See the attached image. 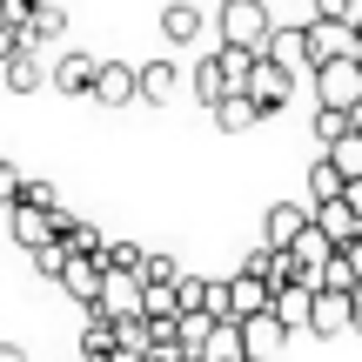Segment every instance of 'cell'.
<instances>
[{
    "label": "cell",
    "mask_w": 362,
    "mask_h": 362,
    "mask_svg": "<svg viewBox=\"0 0 362 362\" xmlns=\"http://www.w3.org/2000/svg\"><path fill=\"white\" fill-rule=\"evenodd\" d=\"M215 34H221V47H269V34H275V21H269V7L262 0H221L215 7Z\"/></svg>",
    "instance_id": "cell-1"
},
{
    "label": "cell",
    "mask_w": 362,
    "mask_h": 362,
    "mask_svg": "<svg viewBox=\"0 0 362 362\" xmlns=\"http://www.w3.org/2000/svg\"><path fill=\"white\" fill-rule=\"evenodd\" d=\"M315 107H342V115H356V107H362V54L315 67Z\"/></svg>",
    "instance_id": "cell-2"
},
{
    "label": "cell",
    "mask_w": 362,
    "mask_h": 362,
    "mask_svg": "<svg viewBox=\"0 0 362 362\" xmlns=\"http://www.w3.org/2000/svg\"><path fill=\"white\" fill-rule=\"evenodd\" d=\"M309 228H315V208H302V202H269V215H262V242L282 248V255H288Z\"/></svg>",
    "instance_id": "cell-3"
},
{
    "label": "cell",
    "mask_w": 362,
    "mask_h": 362,
    "mask_svg": "<svg viewBox=\"0 0 362 362\" xmlns=\"http://www.w3.org/2000/svg\"><path fill=\"white\" fill-rule=\"evenodd\" d=\"M94 81H101V61L94 54H54V94H74V101H94Z\"/></svg>",
    "instance_id": "cell-4"
},
{
    "label": "cell",
    "mask_w": 362,
    "mask_h": 362,
    "mask_svg": "<svg viewBox=\"0 0 362 362\" xmlns=\"http://www.w3.org/2000/svg\"><path fill=\"white\" fill-rule=\"evenodd\" d=\"M248 94L262 101V115H282L288 94H296V74H288L282 61H269V54H262V61H255V81H248Z\"/></svg>",
    "instance_id": "cell-5"
},
{
    "label": "cell",
    "mask_w": 362,
    "mask_h": 362,
    "mask_svg": "<svg viewBox=\"0 0 362 362\" xmlns=\"http://www.w3.org/2000/svg\"><path fill=\"white\" fill-rule=\"evenodd\" d=\"M94 101H101V107H134V101H141V67H128V61H101Z\"/></svg>",
    "instance_id": "cell-6"
},
{
    "label": "cell",
    "mask_w": 362,
    "mask_h": 362,
    "mask_svg": "<svg viewBox=\"0 0 362 362\" xmlns=\"http://www.w3.org/2000/svg\"><path fill=\"white\" fill-rule=\"evenodd\" d=\"M61 296H74L81 309H94V302L107 296V269H101V255H74V262H67V275H61Z\"/></svg>",
    "instance_id": "cell-7"
},
{
    "label": "cell",
    "mask_w": 362,
    "mask_h": 362,
    "mask_svg": "<svg viewBox=\"0 0 362 362\" xmlns=\"http://www.w3.org/2000/svg\"><path fill=\"white\" fill-rule=\"evenodd\" d=\"M309 54H315V67L322 61H349L356 54V27L349 21H309Z\"/></svg>",
    "instance_id": "cell-8"
},
{
    "label": "cell",
    "mask_w": 362,
    "mask_h": 362,
    "mask_svg": "<svg viewBox=\"0 0 362 362\" xmlns=\"http://www.w3.org/2000/svg\"><path fill=\"white\" fill-rule=\"evenodd\" d=\"M262 54H269V61H282L288 74H302V67L315 74V54H309V27H275Z\"/></svg>",
    "instance_id": "cell-9"
},
{
    "label": "cell",
    "mask_w": 362,
    "mask_h": 362,
    "mask_svg": "<svg viewBox=\"0 0 362 362\" xmlns=\"http://www.w3.org/2000/svg\"><path fill=\"white\" fill-rule=\"evenodd\" d=\"M202 27H208V13L188 7V0H168V7H161V40H168V47H194Z\"/></svg>",
    "instance_id": "cell-10"
},
{
    "label": "cell",
    "mask_w": 362,
    "mask_h": 362,
    "mask_svg": "<svg viewBox=\"0 0 362 362\" xmlns=\"http://www.w3.org/2000/svg\"><path fill=\"white\" fill-rule=\"evenodd\" d=\"M275 315H282L288 329H315V275H302V282H288L282 296H275Z\"/></svg>",
    "instance_id": "cell-11"
},
{
    "label": "cell",
    "mask_w": 362,
    "mask_h": 362,
    "mask_svg": "<svg viewBox=\"0 0 362 362\" xmlns=\"http://www.w3.org/2000/svg\"><path fill=\"white\" fill-rule=\"evenodd\" d=\"M315 221H322V235L336 248H356L362 242V215H356L349 202H322V208H315Z\"/></svg>",
    "instance_id": "cell-12"
},
{
    "label": "cell",
    "mask_w": 362,
    "mask_h": 362,
    "mask_svg": "<svg viewBox=\"0 0 362 362\" xmlns=\"http://www.w3.org/2000/svg\"><path fill=\"white\" fill-rule=\"evenodd\" d=\"M228 67H221V54H208V61H194V101H202L208 107V115H215V107L221 101H228Z\"/></svg>",
    "instance_id": "cell-13"
},
{
    "label": "cell",
    "mask_w": 362,
    "mask_h": 362,
    "mask_svg": "<svg viewBox=\"0 0 362 362\" xmlns=\"http://www.w3.org/2000/svg\"><path fill=\"white\" fill-rule=\"evenodd\" d=\"M342 329H356V309H349V296H329V288H315V329L309 336H342Z\"/></svg>",
    "instance_id": "cell-14"
},
{
    "label": "cell",
    "mask_w": 362,
    "mask_h": 362,
    "mask_svg": "<svg viewBox=\"0 0 362 362\" xmlns=\"http://www.w3.org/2000/svg\"><path fill=\"white\" fill-rule=\"evenodd\" d=\"M248 329V356H255V362H269L275 349H282V342H288V322H282V315H255V322H242Z\"/></svg>",
    "instance_id": "cell-15"
},
{
    "label": "cell",
    "mask_w": 362,
    "mask_h": 362,
    "mask_svg": "<svg viewBox=\"0 0 362 362\" xmlns=\"http://www.w3.org/2000/svg\"><path fill=\"white\" fill-rule=\"evenodd\" d=\"M342 194H349V175H342L329 155H315V168H309V208H322V202H342Z\"/></svg>",
    "instance_id": "cell-16"
},
{
    "label": "cell",
    "mask_w": 362,
    "mask_h": 362,
    "mask_svg": "<svg viewBox=\"0 0 362 362\" xmlns=\"http://www.w3.org/2000/svg\"><path fill=\"white\" fill-rule=\"evenodd\" d=\"M255 121H262V101H255V94H228V101L215 107V128L221 134H248Z\"/></svg>",
    "instance_id": "cell-17"
},
{
    "label": "cell",
    "mask_w": 362,
    "mask_h": 362,
    "mask_svg": "<svg viewBox=\"0 0 362 362\" xmlns=\"http://www.w3.org/2000/svg\"><path fill=\"white\" fill-rule=\"evenodd\" d=\"M47 74H54V67L40 61V47H27V54H7V88H13V94H34Z\"/></svg>",
    "instance_id": "cell-18"
},
{
    "label": "cell",
    "mask_w": 362,
    "mask_h": 362,
    "mask_svg": "<svg viewBox=\"0 0 362 362\" xmlns=\"http://www.w3.org/2000/svg\"><path fill=\"white\" fill-rule=\"evenodd\" d=\"M61 248H67V255H107L101 228H94V221H74L67 208H61Z\"/></svg>",
    "instance_id": "cell-19"
},
{
    "label": "cell",
    "mask_w": 362,
    "mask_h": 362,
    "mask_svg": "<svg viewBox=\"0 0 362 362\" xmlns=\"http://www.w3.org/2000/svg\"><path fill=\"white\" fill-rule=\"evenodd\" d=\"M121 356V329L115 322H88L81 329V362H115Z\"/></svg>",
    "instance_id": "cell-20"
},
{
    "label": "cell",
    "mask_w": 362,
    "mask_h": 362,
    "mask_svg": "<svg viewBox=\"0 0 362 362\" xmlns=\"http://www.w3.org/2000/svg\"><path fill=\"white\" fill-rule=\"evenodd\" d=\"M175 88H181L175 61H141V101H148V107H161V101H168Z\"/></svg>",
    "instance_id": "cell-21"
},
{
    "label": "cell",
    "mask_w": 362,
    "mask_h": 362,
    "mask_svg": "<svg viewBox=\"0 0 362 362\" xmlns=\"http://www.w3.org/2000/svg\"><path fill=\"white\" fill-rule=\"evenodd\" d=\"M27 34H34V47H54V40L67 34V7H54V0H47V7L27 21Z\"/></svg>",
    "instance_id": "cell-22"
},
{
    "label": "cell",
    "mask_w": 362,
    "mask_h": 362,
    "mask_svg": "<svg viewBox=\"0 0 362 362\" xmlns=\"http://www.w3.org/2000/svg\"><path fill=\"white\" fill-rule=\"evenodd\" d=\"M342 134H356V115H342V107H315V141L336 148Z\"/></svg>",
    "instance_id": "cell-23"
},
{
    "label": "cell",
    "mask_w": 362,
    "mask_h": 362,
    "mask_svg": "<svg viewBox=\"0 0 362 362\" xmlns=\"http://www.w3.org/2000/svg\"><path fill=\"white\" fill-rule=\"evenodd\" d=\"M322 155H329L342 175L356 181V175H362V134H342V141H336V148H322Z\"/></svg>",
    "instance_id": "cell-24"
},
{
    "label": "cell",
    "mask_w": 362,
    "mask_h": 362,
    "mask_svg": "<svg viewBox=\"0 0 362 362\" xmlns=\"http://www.w3.org/2000/svg\"><path fill=\"white\" fill-rule=\"evenodd\" d=\"M67 262H74V255H67L61 242H47V248H34V269L47 275V282H61V275H67Z\"/></svg>",
    "instance_id": "cell-25"
},
{
    "label": "cell",
    "mask_w": 362,
    "mask_h": 362,
    "mask_svg": "<svg viewBox=\"0 0 362 362\" xmlns=\"http://www.w3.org/2000/svg\"><path fill=\"white\" fill-rule=\"evenodd\" d=\"M13 202H27V208H61V194H54V181H21Z\"/></svg>",
    "instance_id": "cell-26"
},
{
    "label": "cell",
    "mask_w": 362,
    "mask_h": 362,
    "mask_svg": "<svg viewBox=\"0 0 362 362\" xmlns=\"http://www.w3.org/2000/svg\"><path fill=\"white\" fill-rule=\"evenodd\" d=\"M40 7H47V0H0V21H7V27H27Z\"/></svg>",
    "instance_id": "cell-27"
},
{
    "label": "cell",
    "mask_w": 362,
    "mask_h": 362,
    "mask_svg": "<svg viewBox=\"0 0 362 362\" xmlns=\"http://www.w3.org/2000/svg\"><path fill=\"white\" fill-rule=\"evenodd\" d=\"M356 13H362V0H315V21H349L356 27Z\"/></svg>",
    "instance_id": "cell-28"
},
{
    "label": "cell",
    "mask_w": 362,
    "mask_h": 362,
    "mask_svg": "<svg viewBox=\"0 0 362 362\" xmlns=\"http://www.w3.org/2000/svg\"><path fill=\"white\" fill-rule=\"evenodd\" d=\"M141 282H181V262H175V255H155V262H148V275H141Z\"/></svg>",
    "instance_id": "cell-29"
},
{
    "label": "cell",
    "mask_w": 362,
    "mask_h": 362,
    "mask_svg": "<svg viewBox=\"0 0 362 362\" xmlns=\"http://www.w3.org/2000/svg\"><path fill=\"white\" fill-rule=\"evenodd\" d=\"M342 202H349V208H356V215H362V175L349 181V194H342Z\"/></svg>",
    "instance_id": "cell-30"
},
{
    "label": "cell",
    "mask_w": 362,
    "mask_h": 362,
    "mask_svg": "<svg viewBox=\"0 0 362 362\" xmlns=\"http://www.w3.org/2000/svg\"><path fill=\"white\" fill-rule=\"evenodd\" d=\"M0 362H27V356H21V342H0Z\"/></svg>",
    "instance_id": "cell-31"
},
{
    "label": "cell",
    "mask_w": 362,
    "mask_h": 362,
    "mask_svg": "<svg viewBox=\"0 0 362 362\" xmlns=\"http://www.w3.org/2000/svg\"><path fill=\"white\" fill-rule=\"evenodd\" d=\"M349 309H356V336H362V288H356V296H349Z\"/></svg>",
    "instance_id": "cell-32"
},
{
    "label": "cell",
    "mask_w": 362,
    "mask_h": 362,
    "mask_svg": "<svg viewBox=\"0 0 362 362\" xmlns=\"http://www.w3.org/2000/svg\"><path fill=\"white\" fill-rule=\"evenodd\" d=\"M349 262H356V275H362V242H356V248H349Z\"/></svg>",
    "instance_id": "cell-33"
},
{
    "label": "cell",
    "mask_w": 362,
    "mask_h": 362,
    "mask_svg": "<svg viewBox=\"0 0 362 362\" xmlns=\"http://www.w3.org/2000/svg\"><path fill=\"white\" fill-rule=\"evenodd\" d=\"M356 134H362V107H356Z\"/></svg>",
    "instance_id": "cell-34"
}]
</instances>
